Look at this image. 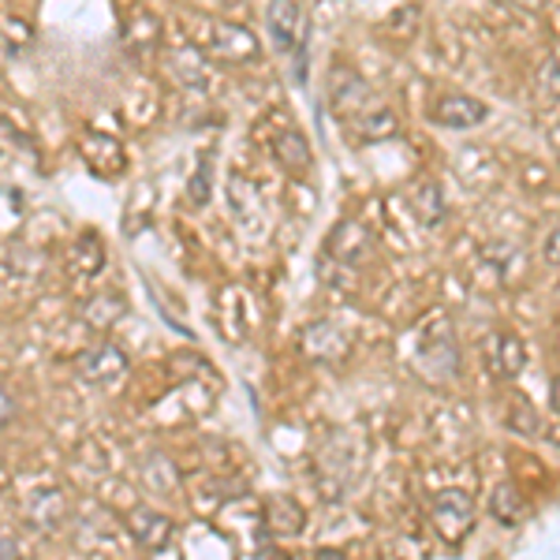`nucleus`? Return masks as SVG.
Returning a JSON list of instances; mask_svg holds the SVG:
<instances>
[{
    "instance_id": "20e7f679",
    "label": "nucleus",
    "mask_w": 560,
    "mask_h": 560,
    "mask_svg": "<svg viewBox=\"0 0 560 560\" xmlns=\"http://www.w3.org/2000/svg\"><path fill=\"white\" fill-rule=\"evenodd\" d=\"M266 31L273 38L277 52H292V57L303 60L306 52V38H311V20H306L303 0H269L266 8Z\"/></svg>"
},
{
    "instance_id": "b1692460",
    "label": "nucleus",
    "mask_w": 560,
    "mask_h": 560,
    "mask_svg": "<svg viewBox=\"0 0 560 560\" xmlns=\"http://www.w3.org/2000/svg\"><path fill=\"white\" fill-rule=\"evenodd\" d=\"M12 419H15V400H12V393H8V388L0 385V430H4Z\"/></svg>"
},
{
    "instance_id": "f03ea898",
    "label": "nucleus",
    "mask_w": 560,
    "mask_h": 560,
    "mask_svg": "<svg viewBox=\"0 0 560 560\" xmlns=\"http://www.w3.org/2000/svg\"><path fill=\"white\" fill-rule=\"evenodd\" d=\"M415 370L427 377L430 385H448L459 377V345L456 329L448 314H433L422 322L419 337H415Z\"/></svg>"
},
{
    "instance_id": "f8f14e48",
    "label": "nucleus",
    "mask_w": 560,
    "mask_h": 560,
    "mask_svg": "<svg viewBox=\"0 0 560 560\" xmlns=\"http://www.w3.org/2000/svg\"><path fill=\"white\" fill-rule=\"evenodd\" d=\"M269 153H273L277 165L288 168L292 176H306L314 168V150L295 124H284L280 131H273V139H269Z\"/></svg>"
},
{
    "instance_id": "6e6552de",
    "label": "nucleus",
    "mask_w": 560,
    "mask_h": 560,
    "mask_svg": "<svg viewBox=\"0 0 560 560\" xmlns=\"http://www.w3.org/2000/svg\"><path fill=\"white\" fill-rule=\"evenodd\" d=\"M128 366H131L128 351L120 345H113V340H97V345H90L86 351L75 355L79 377L90 385H116L124 374H128Z\"/></svg>"
},
{
    "instance_id": "4468645a",
    "label": "nucleus",
    "mask_w": 560,
    "mask_h": 560,
    "mask_svg": "<svg viewBox=\"0 0 560 560\" xmlns=\"http://www.w3.org/2000/svg\"><path fill=\"white\" fill-rule=\"evenodd\" d=\"M303 351L314 363H340L348 355V337L332 322H314L303 329Z\"/></svg>"
},
{
    "instance_id": "a878e982",
    "label": "nucleus",
    "mask_w": 560,
    "mask_h": 560,
    "mask_svg": "<svg viewBox=\"0 0 560 560\" xmlns=\"http://www.w3.org/2000/svg\"><path fill=\"white\" fill-rule=\"evenodd\" d=\"M549 396H553V408L560 411V377H553V385H549Z\"/></svg>"
},
{
    "instance_id": "bb28decb",
    "label": "nucleus",
    "mask_w": 560,
    "mask_h": 560,
    "mask_svg": "<svg viewBox=\"0 0 560 560\" xmlns=\"http://www.w3.org/2000/svg\"><path fill=\"white\" fill-rule=\"evenodd\" d=\"M86 560H108V557H86Z\"/></svg>"
},
{
    "instance_id": "1a4fd4ad",
    "label": "nucleus",
    "mask_w": 560,
    "mask_h": 560,
    "mask_svg": "<svg viewBox=\"0 0 560 560\" xmlns=\"http://www.w3.org/2000/svg\"><path fill=\"white\" fill-rule=\"evenodd\" d=\"M23 520L26 527H34L38 535H57L68 523V497L57 486H34L23 497Z\"/></svg>"
},
{
    "instance_id": "393cba45",
    "label": "nucleus",
    "mask_w": 560,
    "mask_h": 560,
    "mask_svg": "<svg viewBox=\"0 0 560 560\" xmlns=\"http://www.w3.org/2000/svg\"><path fill=\"white\" fill-rule=\"evenodd\" d=\"M314 560H348V557L340 553V549H318V557Z\"/></svg>"
},
{
    "instance_id": "9b49d317",
    "label": "nucleus",
    "mask_w": 560,
    "mask_h": 560,
    "mask_svg": "<svg viewBox=\"0 0 560 560\" xmlns=\"http://www.w3.org/2000/svg\"><path fill=\"white\" fill-rule=\"evenodd\" d=\"M128 535H131L135 546L142 549V553H165V549L173 546V538H176V523L168 520L165 512L139 504V509L128 516Z\"/></svg>"
},
{
    "instance_id": "aec40b11",
    "label": "nucleus",
    "mask_w": 560,
    "mask_h": 560,
    "mask_svg": "<svg viewBox=\"0 0 560 560\" xmlns=\"http://www.w3.org/2000/svg\"><path fill=\"white\" fill-rule=\"evenodd\" d=\"M504 422H509V430L512 433H520V438H541V415L535 404L527 400L523 393H516L509 400V411H504Z\"/></svg>"
},
{
    "instance_id": "6ab92c4d",
    "label": "nucleus",
    "mask_w": 560,
    "mask_h": 560,
    "mask_svg": "<svg viewBox=\"0 0 560 560\" xmlns=\"http://www.w3.org/2000/svg\"><path fill=\"white\" fill-rule=\"evenodd\" d=\"M124 311H128L124 295L102 292V295H94V300H86V306L79 314H83V322L90 329H113V325L124 318Z\"/></svg>"
},
{
    "instance_id": "f257e3e1",
    "label": "nucleus",
    "mask_w": 560,
    "mask_h": 560,
    "mask_svg": "<svg viewBox=\"0 0 560 560\" xmlns=\"http://www.w3.org/2000/svg\"><path fill=\"white\" fill-rule=\"evenodd\" d=\"M325 97H329V113L345 124L348 135H355V142H382L396 135L393 108L382 105V97L370 90V83L355 68L332 65Z\"/></svg>"
},
{
    "instance_id": "7ed1b4c3",
    "label": "nucleus",
    "mask_w": 560,
    "mask_h": 560,
    "mask_svg": "<svg viewBox=\"0 0 560 560\" xmlns=\"http://www.w3.org/2000/svg\"><path fill=\"white\" fill-rule=\"evenodd\" d=\"M430 527L448 546H459L475 527V497L459 486H448L430 501Z\"/></svg>"
},
{
    "instance_id": "2eb2a0df",
    "label": "nucleus",
    "mask_w": 560,
    "mask_h": 560,
    "mask_svg": "<svg viewBox=\"0 0 560 560\" xmlns=\"http://www.w3.org/2000/svg\"><path fill=\"white\" fill-rule=\"evenodd\" d=\"M79 147H83L94 173H102V176H120L124 173V150L116 139H108V135H102V131H83Z\"/></svg>"
},
{
    "instance_id": "39448f33",
    "label": "nucleus",
    "mask_w": 560,
    "mask_h": 560,
    "mask_svg": "<svg viewBox=\"0 0 560 560\" xmlns=\"http://www.w3.org/2000/svg\"><path fill=\"white\" fill-rule=\"evenodd\" d=\"M478 355H482L486 374H490L493 382H501V385L516 382L523 370H527V345H523V337H520V332H512V329L486 332L482 351H478Z\"/></svg>"
},
{
    "instance_id": "412c9836",
    "label": "nucleus",
    "mask_w": 560,
    "mask_h": 560,
    "mask_svg": "<svg viewBox=\"0 0 560 560\" xmlns=\"http://www.w3.org/2000/svg\"><path fill=\"white\" fill-rule=\"evenodd\" d=\"M535 97H538L541 108L560 102V57H557V52L541 60L538 75H535Z\"/></svg>"
},
{
    "instance_id": "ddd939ff",
    "label": "nucleus",
    "mask_w": 560,
    "mask_h": 560,
    "mask_svg": "<svg viewBox=\"0 0 560 560\" xmlns=\"http://www.w3.org/2000/svg\"><path fill=\"white\" fill-rule=\"evenodd\" d=\"M306 527V512L295 497L269 493L266 497V530L273 538H300Z\"/></svg>"
},
{
    "instance_id": "0eeeda50",
    "label": "nucleus",
    "mask_w": 560,
    "mask_h": 560,
    "mask_svg": "<svg viewBox=\"0 0 560 560\" xmlns=\"http://www.w3.org/2000/svg\"><path fill=\"white\" fill-rule=\"evenodd\" d=\"M370 255H374V236H370V229L363 221H355V217L340 221L337 229L325 236V258L337 261V266H345V269L366 266Z\"/></svg>"
},
{
    "instance_id": "a211bd4d",
    "label": "nucleus",
    "mask_w": 560,
    "mask_h": 560,
    "mask_svg": "<svg viewBox=\"0 0 560 560\" xmlns=\"http://www.w3.org/2000/svg\"><path fill=\"white\" fill-rule=\"evenodd\" d=\"M411 210L427 229H438L441 224V217H445V195H441V187L433 179H422L419 187H411Z\"/></svg>"
},
{
    "instance_id": "4be33fe9",
    "label": "nucleus",
    "mask_w": 560,
    "mask_h": 560,
    "mask_svg": "<svg viewBox=\"0 0 560 560\" xmlns=\"http://www.w3.org/2000/svg\"><path fill=\"white\" fill-rule=\"evenodd\" d=\"M541 258H546L549 266L560 269V221L546 232V243H541Z\"/></svg>"
},
{
    "instance_id": "f3484780",
    "label": "nucleus",
    "mask_w": 560,
    "mask_h": 560,
    "mask_svg": "<svg viewBox=\"0 0 560 560\" xmlns=\"http://www.w3.org/2000/svg\"><path fill=\"white\" fill-rule=\"evenodd\" d=\"M68 266H71V273H75V277L102 273L105 247H102V240H97V232H83V236L75 240V247L68 250Z\"/></svg>"
},
{
    "instance_id": "9d476101",
    "label": "nucleus",
    "mask_w": 560,
    "mask_h": 560,
    "mask_svg": "<svg viewBox=\"0 0 560 560\" xmlns=\"http://www.w3.org/2000/svg\"><path fill=\"white\" fill-rule=\"evenodd\" d=\"M486 120H490V105L478 102L471 94H441L430 105V124L448 131H471Z\"/></svg>"
},
{
    "instance_id": "5701e85b",
    "label": "nucleus",
    "mask_w": 560,
    "mask_h": 560,
    "mask_svg": "<svg viewBox=\"0 0 560 560\" xmlns=\"http://www.w3.org/2000/svg\"><path fill=\"white\" fill-rule=\"evenodd\" d=\"M0 560H23V546L12 530H0Z\"/></svg>"
},
{
    "instance_id": "423d86ee",
    "label": "nucleus",
    "mask_w": 560,
    "mask_h": 560,
    "mask_svg": "<svg viewBox=\"0 0 560 560\" xmlns=\"http://www.w3.org/2000/svg\"><path fill=\"white\" fill-rule=\"evenodd\" d=\"M198 49L213 52V57H221V60H250L258 52V42H255V34L240 23L202 20V26H198Z\"/></svg>"
},
{
    "instance_id": "dca6fc26",
    "label": "nucleus",
    "mask_w": 560,
    "mask_h": 560,
    "mask_svg": "<svg viewBox=\"0 0 560 560\" xmlns=\"http://www.w3.org/2000/svg\"><path fill=\"white\" fill-rule=\"evenodd\" d=\"M486 509H490V520L497 523V527H520L523 512H527V501H523L520 486L497 482L493 490H490V501H486Z\"/></svg>"
}]
</instances>
